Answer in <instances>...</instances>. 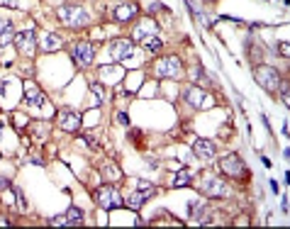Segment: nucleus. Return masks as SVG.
<instances>
[{"label":"nucleus","mask_w":290,"mask_h":229,"mask_svg":"<svg viewBox=\"0 0 290 229\" xmlns=\"http://www.w3.org/2000/svg\"><path fill=\"white\" fill-rule=\"evenodd\" d=\"M193 154H195L198 159H203V161H210V159H215V144H212L210 139L200 137V139L193 141Z\"/></svg>","instance_id":"nucleus-13"},{"label":"nucleus","mask_w":290,"mask_h":229,"mask_svg":"<svg viewBox=\"0 0 290 229\" xmlns=\"http://www.w3.org/2000/svg\"><path fill=\"white\" fill-rule=\"evenodd\" d=\"M0 129H3V124H0Z\"/></svg>","instance_id":"nucleus-33"},{"label":"nucleus","mask_w":290,"mask_h":229,"mask_svg":"<svg viewBox=\"0 0 290 229\" xmlns=\"http://www.w3.org/2000/svg\"><path fill=\"white\" fill-rule=\"evenodd\" d=\"M254 78H256V83H258L263 90H268V93H273V90L278 88V83H280V73H278L273 66H256V69H254Z\"/></svg>","instance_id":"nucleus-2"},{"label":"nucleus","mask_w":290,"mask_h":229,"mask_svg":"<svg viewBox=\"0 0 290 229\" xmlns=\"http://www.w3.org/2000/svg\"><path fill=\"white\" fill-rule=\"evenodd\" d=\"M10 39H15V30H10V32H5V35H0V47H5Z\"/></svg>","instance_id":"nucleus-26"},{"label":"nucleus","mask_w":290,"mask_h":229,"mask_svg":"<svg viewBox=\"0 0 290 229\" xmlns=\"http://www.w3.org/2000/svg\"><path fill=\"white\" fill-rule=\"evenodd\" d=\"M149 25H152V22H147V25H139V27L134 30V39H136V42H141L144 37H149V35H154V32L149 30Z\"/></svg>","instance_id":"nucleus-22"},{"label":"nucleus","mask_w":290,"mask_h":229,"mask_svg":"<svg viewBox=\"0 0 290 229\" xmlns=\"http://www.w3.org/2000/svg\"><path fill=\"white\" fill-rule=\"evenodd\" d=\"M105 173H107V178H110V180H115V178L119 180V168H112V166H107V168H105Z\"/></svg>","instance_id":"nucleus-27"},{"label":"nucleus","mask_w":290,"mask_h":229,"mask_svg":"<svg viewBox=\"0 0 290 229\" xmlns=\"http://www.w3.org/2000/svg\"><path fill=\"white\" fill-rule=\"evenodd\" d=\"M186 103L193 105V107H203V103H205V93H203L200 88H188V90H186Z\"/></svg>","instance_id":"nucleus-15"},{"label":"nucleus","mask_w":290,"mask_h":229,"mask_svg":"<svg viewBox=\"0 0 290 229\" xmlns=\"http://www.w3.org/2000/svg\"><path fill=\"white\" fill-rule=\"evenodd\" d=\"M0 5H5V8H20V0H0Z\"/></svg>","instance_id":"nucleus-28"},{"label":"nucleus","mask_w":290,"mask_h":229,"mask_svg":"<svg viewBox=\"0 0 290 229\" xmlns=\"http://www.w3.org/2000/svg\"><path fill=\"white\" fill-rule=\"evenodd\" d=\"M132 54H134V44H132L129 39H115V42L110 44V56H112L115 61H127Z\"/></svg>","instance_id":"nucleus-9"},{"label":"nucleus","mask_w":290,"mask_h":229,"mask_svg":"<svg viewBox=\"0 0 290 229\" xmlns=\"http://www.w3.org/2000/svg\"><path fill=\"white\" fill-rule=\"evenodd\" d=\"M278 88H280V98H283V103L288 105V103H290V95H288V81H285V78H280Z\"/></svg>","instance_id":"nucleus-23"},{"label":"nucleus","mask_w":290,"mask_h":229,"mask_svg":"<svg viewBox=\"0 0 290 229\" xmlns=\"http://www.w3.org/2000/svg\"><path fill=\"white\" fill-rule=\"evenodd\" d=\"M83 139H85V144H88L90 149H95V151L100 149V141H98V139H95L93 134H83Z\"/></svg>","instance_id":"nucleus-24"},{"label":"nucleus","mask_w":290,"mask_h":229,"mask_svg":"<svg viewBox=\"0 0 290 229\" xmlns=\"http://www.w3.org/2000/svg\"><path fill=\"white\" fill-rule=\"evenodd\" d=\"M141 44L147 47V49H149L152 54H159V52L164 49V42H161V39L156 37V32H154V35H149V37H144V39H141Z\"/></svg>","instance_id":"nucleus-18"},{"label":"nucleus","mask_w":290,"mask_h":229,"mask_svg":"<svg viewBox=\"0 0 290 229\" xmlns=\"http://www.w3.org/2000/svg\"><path fill=\"white\" fill-rule=\"evenodd\" d=\"M122 205H127L129 210H139V207L144 205V195H141V193H134V195H129V197H122Z\"/></svg>","instance_id":"nucleus-20"},{"label":"nucleus","mask_w":290,"mask_h":229,"mask_svg":"<svg viewBox=\"0 0 290 229\" xmlns=\"http://www.w3.org/2000/svg\"><path fill=\"white\" fill-rule=\"evenodd\" d=\"M59 20H61L66 27H73V30H78V27H85L90 18H88V13H85L83 8L66 3V5H61V8H59Z\"/></svg>","instance_id":"nucleus-1"},{"label":"nucleus","mask_w":290,"mask_h":229,"mask_svg":"<svg viewBox=\"0 0 290 229\" xmlns=\"http://www.w3.org/2000/svg\"><path fill=\"white\" fill-rule=\"evenodd\" d=\"M10 30H13V22L5 20V18H0V35H5V32H10Z\"/></svg>","instance_id":"nucleus-25"},{"label":"nucleus","mask_w":290,"mask_h":229,"mask_svg":"<svg viewBox=\"0 0 290 229\" xmlns=\"http://www.w3.org/2000/svg\"><path fill=\"white\" fill-rule=\"evenodd\" d=\"M139 15V5L136 3H119L115 10H112V20L115 22H129Z\"/></svg>","instance_id":"nucleus-12"},{"label":"nucleus","mask_w":290,"mask_h":229,"mask_svg":"<svg viewBox=\"0 0 290 229\" xmlns=\"http://www.w3.org/2000/svg\"><path fill=\"white\" fill-rule=\"evenodd\" d=\"M8 188H10V180L0 176V190H8Z\"/></svg>","instance_id":"nucleus-30"},{"label":"nucleus","mask_w":290,"mask_h":229,"mask_svg":"<svg viewBox=\"0 0 290 229\" xmlns=\"http://www.w3.org/2000/svg\"><path fill=\"white\" fill-rule=\"evenodd\" d=\"M81 222H83V210L81 207H68L66 214H59V217L51 219L54 227H76Z\"/></svg>","instance_id":"nucleus-11"},{"label":"nucleus","mask_w":290,"mask_h":229,"mask_svg":"<svg viewBox=\"0 0 290 229\" xmlns=\"http://www.w3.org/2000/svg\"><path fill=\"white\" fill-rule=\"evenodd\" d=\"M280 54H283V56H288V42H283V44H280Z\"/></svg>","instance_id":"nucleus-32"},{"label":"nucleus","mask_w":290,"mask_h":229,"mask_svg":"<svg viewBox=\"0 0 290 229\" xmlns=\"http://www.w3.org/2000/svg\"><path fill=\"white\" fill-rule=\"evenodd\" d=\"M59 47H61V37L59 35H54V32L44 35V39H42V49L44 52H56Z\"/></svg>","instance_id":"nucleus-16"},{"label":"nucleus","mask_w":290,"mask_h":229,"mask_svg":"<svg viewBox=\"0 0 290 229\" xmlns=\"http://www.w3.org/2000/svg\"><path fill=\"white\" fill-rule=\"evenodd\" d=\"M15 44H17V49H20L25 56H34L37 37H34L32 30H25V32H17V35H15Z\"/></svg>","instance_id":"nucleus-8"},{"label":"nucleus","mask_w":290,"mask_h":229,"mask_svg":"<svg viewBox=\"0 0 290 229\" xmlns=\"http://www.w3.org/2000/svg\"><path fill=\"white\" fill-rule=\"evenodd\" d=\"M95 202L102 210H115V207H122V195L117 193V188L102 185V188L95 190Z\"/></svg>","instance_id":"nucleus-3"},{"label":"nucleus","mask_w":290,"mask_h":229,"mask_svg":"<svg viewBox=\"0 0 290 229\" xmlns=\"http://www.w3.org/2000/svg\"><path fill=\"white\" fill-rule=\"evenodd\" d=\"M15 195H17V205H20L22 210H27V200H25V195H22V193H15Z\"/></svg>","instance_id":"nucleus-29"},{"label":"nucleus","mask_w":290,"mask_h":229,"mask_svg":"<svg viewBox=\"0 0 290 229\" xmlns=\"http://www.w3.org/2000/svg\"><path fill=\"white\" fill-rule=\"evenodd\" d=\"M190 183H193V176H190V171H186V168H181V171L173 176V180H171L173 188H186V185H190Z\"/></svg>","instance_id":"nucleus-17"},{"label":"nucleus","mask_w":290,"mask_h":229,"mask_svg":"<svg viewBox=\"0 0 290 229\" xmlns=\"http://www.w3.org/2000/svg\"><path fill=\"white\" fill-rule=\"evenodd\" d=\"M88 88H90V93H93V98H95V103L100 105V103L105 100V88H102V86H100L98 81H90V86H88Z\"/></svg>","instance_id":"nucleus-21"},{"label":"nucleus","mask_w":290,"mask_h":229,"mask_svg":"<svg viewBox=\"0 0 290 229\" xmlns=\"http://www.w3.org/2000/svg\"><path fill=\"white\" fill-rule=\"evenodd\" d=\"M81 124H83V117L78 112H73V110H61L59 112V127L64 132H78Z\"/></svg>","instance_id":"nucleus-10"},{"label":"nucleus","mask_w":290,"mask_h":229,"mask_svg":"<svg viewBox=\"0 0 290 229\" xmlns=\"http://www.w3.org/2000/svg\"><path fill=\"white\" fill-rule=\"evenodd\" d=\"M25 90H27V98H25V103H27L30 107L39 110V107L44 105V93H42V90H37L32 81H27V83H25Z\"/></svg>","instance_id":"nucleus-14"},{"label":"nucleus","mask_w":290,"mask_h":229,"mask_svg":"<svg viewBox=\"0 0 290 229\" xmlns=\"http://www.w3.org/2000/svg\"><path fill=\"white\" fill-rule=\"evenodd\" d=\"M200 188H203V195H210V197H227L229 195V188L217 176H205Z\"/></svg>","instance_id":"nucleus-6"},{"label":"nucleus","mask_w":290,"mask_h":229,"mask_svg":"<svg viewBox=\"0 0 290 229\" xmlns=\"http://www.w3.org/2000/svg\"><path fill=\"white\" fill-rule=\"evenodd\" d=\"M220 168H222L227 176H237V178H244V176H246V166H244V161H241L239 154H227V156H222Z\"/></svg>","instance_id":"nucleus-5"},{"label":"nucleus","mask_w":290,"mask_h":229,"mask_svg":"<svg viewBox=\"0 0 290 229\" xmlns=\"http://www.w3.org/2000/svg\"><path fill=\"white\" fill-rule=\"evenodd\" d=\"M117 122H119V124H124V127L129 124V120H127V115H124V112H119V115H117Z\"/></svg>","instance_id":"nucleus-31"},{"label":"nucleus","mask_w":290,"mask_h":229,"mask_svg":"<svg viewBox=\"0 0 290 229\" xmlns=\"http://www.w3.org/2000/svg\"><path fill=\"white\" fill-rule=\"evenodd\" d=\"M156 76L161 78H181L183 76V64L178 56H166L156 64Z\"/></svg>","instance_id":"nucleus-4"},{"label":"nucleus","mask_w":290,"mask_h":229,"mask_svg":"<svg viewBox=\"0 0 290 229\" xmlns=\"http://www.w3.org/2000/svg\"><path fill=\"white\" fill-rule=\"evenodd\" d=\"M134 188H136V193H141V195H144V200H149V197H152V195L156 193V188H154L152 183H147V180H141V178H139V180L134 183Z\"/></svg>","instance_id":"nucleus-19"},{"label":"nucleus","mask_w":290,"mask_h":229,"mask_svg":"<svg viewBox=\"0 0 290 229\" xmlns=\"http://www.w3.org/2000/svg\"><path fill=\"white\" fill-rule=\"evenodd\" d=\"M95 59V47L90 42H76L73 44V61L78 66H90Z\"/></svg>","instance_id":"nucleus-7"}]
</instances>
